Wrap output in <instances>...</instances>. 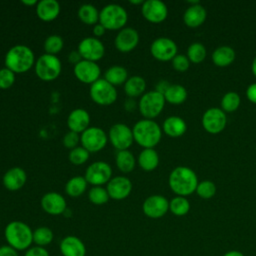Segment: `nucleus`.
<instances>
[{"instance_id": "nucleus-1", "label": "nucleus", "mask_w": 256, "mask_h": 256, "mask_svg": "<svg viewBox=\"0 0 256 256\" xmlns=\"http://www.w3.org/2000/svg\"><path fill=\"white\" fill-rule=\"evenodd\" d=\"M35 56L30 47L18 44L12 46L4 58L5 67L15 74H22L30 70L35 65Z\"/></svg>"}, {"instance_id": "nucleus-2", "label": "nucleus", "mask_w": 256, "mask_h": 256, "mask_svg": "<svg viewBox=\"0 0 256 256\" xmlns=\"http://www.w3.org/2000/svg\"><path fill=\"white\" fill-rule=\"evenodd\" d=\"M170 189L177 196H188L196 191L198 179L195 172L185 166H178L174 168L168 179Z\"/></svg>"}, {"instance_id": "nucleus-3", "label": "nucleus", "mask_w": 256, "mask_h": 256, "mask_svg": "<svg viewBox=\"0 0 256 256\" xmlns=\"http://www.w3.org/2000/svg\"><path fill=\"white\" fill-rule=\"evenodd\" d=\"M6 242L17 251L27 250L33 243V231L25 222L14 220L9 222L4 229Z\"/></svg>"}, {"instance_id": "nucleus-4", "label": "nucleus", "mask_w": 256, "mask_h": 256, "mask_svg": "<svg viewBox=\"0 0 256 256\" xmlns=\"http://www.w3.org/2000/svg\"><path fill=\"white\" fill-rule=\"evenodd\" d=\"M134 141L143 149L154 148L161 140L162 130L160 126L150 119H142L136 122L132 128Z\"/></svg>"}, {"instance_id": "nucleus-5", "label": "nucleus", "mask_w": 256, "mask_h": 256, "mask_svg": "<svg viewBox=\"0 0 256 256\" xmlns=\"http://www.w3.org/2000/svg\"><path fill=\"white\" fill-rule=\"evenodd\" d=\"M128 21L127 11L119 4H107L99 12V23L106 30H121Z\"/></svg>"}, {"instance_id": "nucleus-6", "label": "nucleus", "mask_w": 256, "mask_h": 256, "mask_svg": "<svg viewBox=\"0 0 256 256\" xmlns=\"http://www.w3.org/2000/svg\"><path fill=\"white\" fill-rule=\"evenodd\" d=\"M34 70L40 80L50 82L59 77L62 70V63L56 55L44 53L37 58Z\"/></svg>"}, {"instance_id": "nucleus-7", "label": "nucleus", "mask_w": 256, "mask_h": 256, "mask_svg": "<svg viewBox=\"0 0 256 256\" xmlns=\"http://www.w3.org/2000/svg\"><path fill=\"white\" fill-rule=\"evenodd\" d=\"M164 95L153 90L144 93L138 102V108L144 119H154L163 110L165 105Z\"/></svg>"}, {"instance_id": "nucleus-8", "label": "nucleus", "mask_w": 256, "mask_h": 256, "mask_svg": "<svg viewBox=\"0 0 256 256\" xmlns=\"http://www.w3.org/2000/svg\"><path fill=\"white\" fill-rule=\"evenodd\" d=\"M89 95L92 101L101 106H108L117 100L116 87L108 83L104 78H100L90 85Z\"/></svg>"}, {"instance_id": "nucleus-9", "label": "nucleus", "mask_w": 256, "mask_h": 256, "mask_svg": "<svg viewBox=\"0 0 256 256\" xmlns=\"http://www.w3.org/2000/svg\"><path fill=\"white\" fill-rule=\"evenodd\" d=\"M108 142L106 132L97 126H90L80 134V144L89 153L101 151Z\"/></svg>"}, {"instance_id": "nucleus-10", "label": "nucleus", "mask_w": 256, "mask_h": 256, "mask_svg": "<svg viewBox=\"0 0 256 256\" xmlns=\"http://www.w3.org/2000/svg\"><path fill=\"white\" fill-rule=\"evenodd\" d=\"M108 140L117 150H129L134 142L132 128L124 123L113 124L108 132Z\"/></svg>"}, {"instance_id": "nucleus-11", "label": "nucleus", "mask_w": 256, "mask_h": 256, "mask_svg": "<svg viewBox=\"0 0 256 256\" xmlns=\"http://www.w3.org/2000/svg\"><path fill=\"white\" fill-rule=\"evenodd\" d=\"M84 177L88 184L102 186L107 184L112 178V168L107 162L96 161L86 168Z\"/></svg>"}, {"instance_id": "nucleus-12", "label": "nucleus", "mask_w": 256, "mask_h": 256, "mask_svg": "<svg viewBox=\"0 0 256 256\" xmlns=\"http://www.w3.org/2000/svg\"><path fill=\"white\" fill-rule=\"evenodd\" d=\"M77 51L83 60L97 62L103 58L105 54V47L98 38L89 36L83 38L79 42Z\"/></svg>"}, {"instance_id": "nucleus-13", "label": "nucleus", "mask_w": 256, "mask_h": 256, "mask_svg": "<svg viewBox=\"0 0 256 256\" xmlns=\"http://www.w3.org/2000/svg\"><path fill=\"white\" fill-rule=\"evenodd\" d=\"M73 73L77 80L84 84H93L100 79L101 68L97 62L81 60L73 67Z\"/></svg>"}, {"instance_id": "nucleus-14", "label": "nucleus", "mask_w": 256, "mask_h": 256, "mask_svg": "<svg viewBox=\"0 0 256 256\" xmlns=\"http://www.w3.org/2000/svg\"><path fill=\"white\" fill-rule=\"evenodd\" d=\"M150 52L159 61H169L177 55V45L170 38L159 37L152 42Z\"/></svg>"}, {"instance_id": "nucleus-15", "label": "nucleus", "mask_w": 256, "mask_h": 256, "mask_svg": "<svg viewBox=\"0 0 256 256\" xmlns=\"http://www.w3.org/2000/svg\"><path fill=\"white\" fill-rule=\"evenodd\" d=\"M227 118L225 112L219 108H209L202 116L203 128L211 134H217L224 130Z\"/></svg>"}, {"instance_id": "nucleus-16", "label": "nucleus", "mask_w": 256, "mask_h": 256, "mask_svg": "<svg viewBox=\"0 0 256 256\" xmlns=\"http://www.w3.org/2000/svg\"><path fill=\"white\" fill-rule=\"evenodd\" d=\"M143 213L152 219L163 217L169 210V201L162 195H151L142 204Z\"/></svg>"}, {"instance_id": "nucleus-17", "label": "nucleus", "mask_w": 256, "mask_h": 256, "mask_svg": "<svg viewBox=\"0 0 256 256\" xmlns=\"http://www.w3.org/2000/svg\"><path fill=\"white\" fill-rule=\"evenodd\" d=\"M143 17L151 23H161L168 16L166 4L160 0H147L141 5Z\"/></svg>"}, {"instance_id": "nucleus-18", "label": "nucleus", "mask_w": 256, "mask_h": 256, "mask_svg": "<svg viewBox=\"0 0 256 256\" xmlns=\"http://www.w3.org/2000/svg\"><path fill=\"white\" fill-rule=\"evenodd\" d=\"M139 33L136 29L132 27H124L119 30L114 39L115 48L122 52L128 53L134 50L139 43Z\"/></svg>"}, {"instance_id": "nucleus-19", "label": "nucleus", "mask_w": 256, "mask_h": 256, "mask_svg": "<svg viewBox=\"0 0 256 256\" xmlns=\"http://www.w3.org/2000/svg\"><path fill=\"white\" fill-rule=\"evenodd\" d=\"M108 195L113 200H123L127 198L132 191V182L125 176H115L106 184Z\"/></svg>"}, {"instance_id": "nucleus-20", "label": "nucleus", "mask_w": 256, "mask_h": 256, "mask_svg": "<svg viewBox=\"0 0 256 256\" xmlns=\"http://www.w3.org/2000/svg\"><path fill=\"white\" fill-rule=\"evenodd\" d=\"M41 208L49 215H60L67 210V202L58 192H47L40 200Z\"/></svg>"}, {"instance_id": "nucleus-21", "label": "nucleus", "mask_w": 256, "mask_h": 256, "mask_svg": "<svg viewBox=\"0 0 256 256\" xmlns=\"http://www.w3.org/2000/svg\"><path fill=\"white\" fill-rule=\"evenodd\" d=\"M26 181L27 174L21 167H12L8 169L2 177L3 186L12 192L20 190L25 185Z\"/></svg>"}, {"instance_id": "nucleus-22", "label": "nucleus", "mask_w": 256, "mask_h": 256, "mask_svg": "<svg viewBox=\"0 0 256 256\" xmlns=\"http://www.w3.org/2000/svg\"><path fill=\"white\" fill-rule=\"evenodd\" d=\"M90 115L87 110L83 108H76L72 110L67 117V126L69 131L81 134L90 126Z\"/></svg>"}, {"instance_id": "nucleus-23", "label": "nucleus", "mask_w": 256, "mask_h": 256, "mask_svg": "<svg viewBox=\"0 0 256 256\" xmlns=\"http://www.w3.org/2000/svg\"><path fill=\"white\" fill-rule=\"evenodd\" d=\"M59 249L63 256H85L86 255L85 244L80 238L74 235L65 236L59 244Z\"/></svg>"}, {"instance_id": "nucleus-24", "label": "nucleus", "mask_w": 256, "mask_h": 256, "mask_svg": "<svg viewBox=\"0 0 256 256\" xmlns=\"http://www.w3.org/2000/svg\"><path fill=\"white\" fill-rule=\"evenodd\" d=\"M61 11V7L56 0H41L36 5V14L44 22L55 20Z\"/></svg>"}, {"instance_id": "nucleus-25", "label": "nucleus", "mask_w": 256, "mask_h": 256, "mask_svg": "<svg viewBox=\"0 0 256 256\" xmlns=\"http://www.w3.org/2000/svg\"><path fill=\"white\" fill-rule=\"evenodd\" d=\"M206 16H207L206 9L201 4L198 3L186 9L183 15V20L188 27L196 28L204 23V21L206 20Z\"/></svg>"}, {"instance_id": "nucleus-26", "label": "nucleus", "mask_w": 256, "mask_h": 256, "mask_svg": "<svg viewBox=\"0 0 256 256\" xmlns=\"http://www.w3.org/2000/svg\"><path fill=\"white\" fill-rule=\"evenodd\" d=\"M162 129L166 135L172 138L182 136L187 129L185 121L178 116H170L163 122Z\"/></svg>"}, {"instance_id": "nucleus-27", "label": "nucleus", "mask_w": 256, "mask_h": 256, "mask_svg": "<svg viewBox=\"0 0 256 256\" xmlns=\"http://www.w3.org/2000/svg\"><path fill=\"white\" fill-rule=\"evenodd\" d=\"M137 163L142 170L153 171L158 167L159 155L154 148H145L139 153Z\"/></svg>"}, {"instance_id": "nucleus-28", "label": "nucleus", "mask_w": 256, "mask_h": 256, "mask_svg": "<svg viewBox=\"0 0 256 256\" xmlns=\"http://www.w3.org/2000/svg\"><path fill=\"white\" fill-rule=\"evenodd\" d=\"M146 89V81L143 77L134 75L127 79L124 83V92L129 98L142 96Z\"/></svg>"}, {"instance_id": "nucleus-29", "label": "nucleus", "mask_w": 256, "mask_h": 256, "mask_svg": "<svg viewBox=\"0 0 256 256\" xmlns=\"http://www.w3.org/2000/svg\"><path fill=\"white\" fill-rule=\"evenodd\" d=\"M128 71L126 68L120 65H114L106 69L104 73V79L113 85L114 87L119 85H124V83L128 79Z\"/></svg>"}, {"instance_id": "nucleus-30", "label": "nucleus", "mask_w": 256, "mask_h": 256, "mask_svg": "<svg viewBox=\"0 0 256 256\" xmlns=\"http://www.w3.org/2000/svg\"><path fill=\"white\" fill-rule=\"evenodd\" d=\"M235 59V51L230 46H220L214 50L212 54V61L216 66L226 67L230 65Z\"/></svg>"}, {"instance_id": "nucleus-31", "label": "nucleus", "mask_w": 256, "mask_h": 256, "mask_svg": "<svg viewBox=\"0 0 256 256\" xmlns=\"http://www.w3.org/2000/svg\"><path fill=\"white\" fill-rule=\"evenodd\" d=\"M136 159L131 151L122 150L117 151L115 156V164L117 168L123 173H130L134 170L136 165Z\"/></svg>"}, {"instance_id": "nucleus-32", "label": "nucleus", "mask_w": 256, "mask_h": 256, "mask_svg": "<svg viewBox=\"0 0 256 256\" xmlns=\"http://www.w3.org/2000/svg\"><path fill=\"white\" fill-rule=\"evenodd\" d=\"M87 181L84 176H74L65 184V193L70 197H79L87 189Z\"/></svg>"}, {"instance_id": "nucleus-33", "label": "nucleus", "mask_w": 256, "mask_h": 256, "mask_svg": "<svg viewBox=\"0 0 256 256\" xmlns=\"http://www.w3.org/2000/svg\"><path fill=\"white\" fill-rule=\"evenodd\" d=\"M98 9L92 4H83L78 9V17L86 25H95L99 23Z\"/></svg>"}, {"instance_id": "nucleus-34", "label": "nucleus", "mask_w": 256, "mask_h": 256, "mask_svg": "<svg viewBox=\"0 0 256 256\" xmlns=\"http://www.w3.org/2000/svg\"><path fill=\"white\" fill-rule=\"evenodd\" d=\"M165 101L169 102L173 105H179L183 103L187 98L186 89L179 84H172L168 87L166 92L164 93Z\"/></svg>"}, {"instance_id": "nucleus-35", "label": "nucleus", "mask_w": 256, "mask_h": 256, "mask_svg": "<svg viewBox=\"0 0 256 256\" xmlns=\"http://www.w3.org/2000/svg\"><path fill=\"white\" fill-rule=\"evenodd\" d=\"M54 238L53 231L46 226H40L33 231V243L36 246L46 247L48 246Z\"/></svg>"}, {"instance_id": "nucleus-36", "label": "nucleus", "mask_w": 256, "mask_h": 256, "mask_svg": "<svg viewBox=\"0 0 256 256\" xmlns=\"http://www.w3.org/2000/svg\"><path fill=\"white\" fill-rule=\"evenodd\" d=\"M169 210L175 216H184L190 210V203L185 197L176 196L169 201Z\"/></svg>"}, {"instance_id": "nucleus-37", "label": "nucleus", "mask_w": 256, "mask_h": 256, "mask_svg": "<svg viewBox=\"0 0 256 256\" xmlns=\"http://www.w3.org/2000/svg\"><path fill=\"white\" fill-rule=\"evenodd\" d=\"M63 46H64V41L62 37L56 34L48 36L43 43V48L45 53L50 55L58 54L63 49Z\"/></svg>"}, {"instance_id": "nucleus-38", "label": "nucleus", "mask_w": 256, "mask_h": 256, "mask_svg": "<svg viewBox=\"0 0 256 256\" xmlns=\"http://www.w3.org/2000/svg\"><path fill=\"white\" fill-rule=\"evenodd\" d=\"M88 199L94 205H103L109 201L110 197L103 186H92L88 191Z\"/></svg>"}, {"instance_id": "nucleus-39", "label": "nucleus", "mask_w": 256, "mask_h": 256, "mask_svg": "<svg viewBox=\"0 0 256 256\" xmlns=\"http://www.w3.org/2000/svg\"><path fill=\"white\" fill-rule=\"evenodd\" d=\"M240 105V96L236 92L226 93L221 100V108L224 112H234Z\"/></svg>"}, {"instance_id": "nucleus-40", "label": "nucleus", "mask_w": 256, "mask_h": 256, "mask_svg": "<svg viewBox=\"0 0 256 256\" xmlns=\"http://www.w3.org/2000/svg\"><path fill=\"white\" fill-rule=\"evenodd\" d=\"M187 57L192 63H200L206 57V48L201 43H193L188 47Z\"/></svg>"}, {"instance_id": "nucleus-41", "label": "nucleus", "mask_w": 256, "mask_h": 256, "mask_svg": "<svg viewBox=\"0 0 256 256\" xmlns=\"http://www.w3.org/2000/svg\"><path fill=\"white\" fill-rule=\"evenodd\" d=\"M90 153L82 146H77L74 149H71L68 154L69 161L74 165H82L89 159Z\"/></svg>"}, {"instance_id": "nucleus-42", "label": "nucleus", "mask_w": 256, "mask_h": 256, "mask_svg": "<svg viewBox=\"0 0 256 256\" xmlns=\"http://www.w3.org/2000/svg\"><path fill=\"white\" fill-rule=\"evenodd\" d=\"M196 193L199 197L203 199H210L216 194V186L212 181L204 180L198 183Z\"/></svg>"}, {"instance_id": "nucleus-43", "label": "nucleus", "mask_w": 256, "mask_h": 256, "mask_svg": "<svg viewBox=\"0 0 256 256\" xmlns=\"http://www.w3.org/2000/svg\"><path fill=\"white\" fill-rule=\"evenodd\" d=\"M15 82V73L10 69L3 67L0 69V89L6 90L13 86Z\"/></svg>"}, {"instance_id": "nucleus-44", "label": "nucleus", "mask_w": 256, "mask_h": 256, "mask_svg": "<svg viewBox=\"0 0 256 256\" xmlns=\"http://www.w3.org/2000/svg\"><path fill=\"white\" fill-rule=\"evenodd\" d=\"M189 65H190V61L188 57L185 55L178 54L172 59V66L176 71L184 72L189 68Z\"/></svg>"}, {"instance_id": "nucleus-45", "label": "nucleus", "mask_w": 256, "mask_h": 256, "mask_svg": "<svg viewBox=\"0 0 256 256\" xmlns=\"http://www.w3.org/2000/svg\"><path fill=\"white\" fill-rule=\"evenodd\" d=\"M80 143V134L73 131L67 132L63 137V145L68 149H74Z\"/></svg>"}, {"instance_id": "nucleus-46", "label": "nucleus", "mask_w": 256, "mask_h": 256, "mask_svg": "<svg viewBox=\"0 0 256 256\" xmlns=\"http://www.w3.org/2000/svg\"><path fill=\"white\" fill-rule=\"evenodd\" d=\"M24 256H50L49 252L45 247H40V246H33L28 248L25 251Z\"/></svg>"}, {"instance_id": "nucleus-47", "label": "nucleus", "mask_w": 256, "mask_h": 256, "mask_svg": "<svg viewBox=\"0 0 256 256\" xmlns=\"http://www.w3.org/2000/svg\"><path fill=\"white\" fill-rule=\"evenodd\" d=\"M0 256H19V254L15 248L6 244L0 246Z\"/></svg>"}, {"instance_id": "nucleus-48", "label": "nucleus", "mask_w": 256, "mask_h": 256, "mask_svg": "<svg viewBox=\"0 0 256 256\" xmlns=\"http://www.w3.org/2000/svg\"><path fill=\"white\" fill-rule=\"evenodd\" d=\"M246 96L252 103L256 104V83H253L248 86L246 90Z\"/></svg>"}, {"instance_id": "nucleus-49", "label": "nucleus", "mask_w": 256, "mask_h": 256, "mask_svg": "<svg viewBox=\"0 0 256 256\" xmlns=\"http://www.w3.org/2000/svg\"><path fill=\"white\" fill-rule=\"evenodd\" d=\"M105 32H106V28L102 24L97 23L93 26V34L96 38L103 36L105 34Z\"/></svg>"}, {"instance_id": "nucleus-50", "label": "nucleus", "mask_w": 256, "mask_h": 256, "mask_svg": "<svg viewBox=\"0 0 256 256\" xmlns=\"http://www.w3.org/2000/svg\"><path fill=\"white\" fill-rule=\"evenodd\" d=\"M170 85H171V84H169L167 81L162 80V81H160V82L156 85V89H155V90L164 95V93L166 92V90L168 89V87H169Z\"/></svg>"}, {"instance_id": "nucleus-51", "label": "nucleus", "mask_w": 256, "mask_h": 256, "mask_svg": "<svg viewBox=\"0 0 256 256\" xmlns=\"http://www.w3.org/2000/svg\"><path fill=\"white\" fill-rule=\"evenodd\" d=\"M82 58L80 56V54L78 53V51H73L70 53L69 55V61L72 63V64H77L79 61H81Z\"/></svg>"}, {"instance_id": "nucleus-52", "label": "nucleus", "mask_w": 256, "mask_h": 256, "mask_svg": "<svg viewBox=\"0 0 256 256\" xmlns=\"http://www.w3.org/2000/svg\"><path fill=\"white\" fill-rule=\"evenodd\" d=\"M222 256H245L241 251L238 250H229L225 252Z\"/></svg>"}, {"instance_id": "nucleus-53", "label": "nucleus", "mask_w": 256, "mask_h": 256, "mask_svg": "<svg viewBox=\"0 0 256 256\" xmlns=\"http://www.w3.org/2000/svg\"><path fill=\"white\" fill-rule=\"evenodd\" d=\"M22 4H24L25 6H35L37 5V1L36 0H22L21 1Z\"/></svg>"}, {"instance_id": "nucleus-54", "label": "nucleus", "mask_w": 256, "mask_h": 256, "mask_svg": "<svg viewBox=\"0 0 256 256\" xmlns=\"http://www.w3.org/2000/svg\"><path fill=\"white\" fill-rule=\"evenodd\" d=\"M143 2H144V1H142V0H130V1H129V3H130V4H133V5H142Z\"/></svg>"}, {"instance_id": "nucleus-55", "label": "nucleus", "mask_w": 256, "mask_h": 256, "mask_svg": "<svg viewBox=\"0 0 256 256\" xmlns=\"http://www.w3.org/2000/svg\"><path fill=\"white\" fill-rule=\"evenodd\" d=\"M252 72L256 76V57L254 58V60L252 62Z\"/></svg>"}]
</instances>
